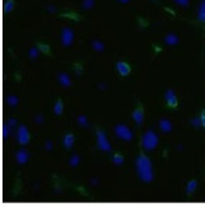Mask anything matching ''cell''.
Returning <instances> with one entry per match:
<instances>
[{"mask_svg":"<svg viewBox=\"0 0 205 207\" xmlns=\"http://www.w3.org/2000/svg\"><path fill=\"white\" fill-rule=\"evenodd\" d=\"M136 168H137V174L141 181H143L144 183H150L153 181L152 163L148 156H146L144 154L138 155L136 160Z\"/></svg>","mask_w":205,"mask_h":207,"instance_id":"obj_1","label":"cell"},{"mask_svg":"<svg viewBox=\"0 0 205 207\" xmlns=\"http://www.w3.org/2000/svg\"><path fill=\"white\" fill-rule=\"evenodd\" d=\"M158 145V136L153 130H148L142 136V147L146 151H153Z\"/></svg>","mask_w":205,"mask_h":207,"instance_id":"obj_2","label":"cell"},{"mask_svg":"<svg viewBox=\"0 0 205 207\" xmlns=\"http://www.w3.org/2000/svg\"><path fill=\"white\" fill-rule=\"evenodd\" d=\"M115 135L123 141H132L133 139V132L130 131V128L125 125H118L114 128Z\"/></svg>","mask_w":205,"mask_h":207,"instance_id":"obj_3","label":"cell"},{"mask_svg":"<svg viewBox=\"0 0 205 207\" xmlns=\"http://www.w3.org/2000/svg\"><path fill=\"white\" fill-rule=\"evenodd\" d=\"M96 144H98V147L104 153L110 151L111 150V146H110L109 141L106 139L105 132H102V131H100V130L96 131Z\"/></svg>","mask_w":205,"mask_h":207,"instance_id":"obj_4","label":"cell"},{"mask_svg":"<svg viewBox=\"0 0 205 207\" xmlns=\"http://www.w3.org/2000/svg\"><path fill=\"white\" fill-rule=\"evenodd\" d=\"M29 132H28V128L24 126V125H19V127H18L17 130V140L18 143H19L20 145H27L28 143H29Z\"/></svg>","mask_w":205,"mask_h":207,"instance_id":"obj_5","label":"cell"},{"mask_svg":"<svg viewBox=\"0 0 205 207\" xmlns=\"http://www.w3.org/2000/svg\"><path fill=\"white\" fill-rule=\"evenodd\" d=\"M61 40H62V45L63 46H71L73 42V32L70 28H63V31L61 33Z\"/></svg>","mask_w":205,"mask_h":207,"instance_id":"obj_6","label":"cell"},{"mask_svg":"<svg viewBox=\"0 0 205 207\" xmlns=\"http://www.w3.org/2000/svg\"><path fill=\"white\" fill-rule=\"evenodd\" d=\"M165 99H166V103L169 104V107H171V108H176V107H177V98H176V94H175V92L172 89L166 90Z\"/></svg>","mask_w":205,"mask_h":207,"instance_id":"obj_7","label":"cell"},{"mask_svg":"<svg viewBox=\"0 0 205 207\" xmlns=\"http://www.w3.org/2000/svg\"><path fill=\"white\" fill-rule=\"evenodd\" d=\"M15 159H17V163L18 164H25L28 162V159H29V154H28L27 150L20 149V150H18V151H17Z\"/></svg>","mask_w":205,"mask_h":207,"instance_id":"obj_8","label":"cell"},{"mask_svg":"<svg viewBox=\"0 0 205 207\" xmlns=\"http://www.w3.org/2000/svg\"><path fill=\"white\" fill-rule=\"evenodd\" d=\"M115 68H117V71H118L120 75H122V76H127V75L130 72V66H129L127 62H124V61L117 62Z\"/></svg>","mask_w":205,"mask_h":207,"instance_id":"obj_9","label":"cell"},{"mask_svg":"<svg viewBox=\"0 0 205 207\" xmlns=\"http://www.w3.org/2000/svg\"><path fill=\"white\" fill-rule=\"evenodd\" d=\"M57 79H58V81H60V84L63 87V88H67V87H71V79H70V76L66 74V72H60L58 74V76H57Z\"/></svg>","mask_w":205,"mask_h":207,"instance_id":"obj_10","label":"cell"},{"mask_svg":"<svg viewBox=\"0 0 205 207\" xmlns=\"http://www.w3.org/2000/svg\"><path fill=\"white\" fill-rule=\"evenodd\" d=\"M132 118L134 119V122L138 125V126H141L143 123V118H144V115H143V111L142 108H137L133 113H132Z\"/></svg>","mask_w":205,"mask_h":207,"instance_id":"obj_11","label":"cell"},{"mask_svg":"<svg viewBox=\"0 0 205 207\" xmlns=\"http://www.w3.org/2000/svg\"><path fill=\"white\" fill-rule=\"evenodd\" d=\"M73 144H75V136H73L72 134H66L63 136V146L65 149H71L73 146Z\"/></svg>","mask_w":205,"mask_h":207,"instance_id":"obj_12","label":"cell"},{"mask_svg":"<svg viewBox=\"0 0 205 207\" xmlns=\"http://www.w3.org/2000/svg\"><path fill=\"white\" fill-rule=\"evenodd\" d=\"M160 128H161V131L162 132H170V131L172 130V125H171V122L169 121V119H166V118H162L161 121H160Z\"/></svg>","mask_w":205,"mask_h":207,"instance_id":"obj_13","label":"cell"},{"mask_svg":"<svg viewBox=\"0 0 205 207\" xmlns=\"http://www.w3.org/2000/svg\"><path fill=\"white\" fill-rule=\"evenodd\" d=\"M196 187H198V182L196 181H195V179L190 181L188 183V186H186V193H188V194H192L195 192V189H196Z\"/></svg>","mask_w":205,"mask_h":207,"instance_id":"obj_14","label":"cell"},{"mask_svg":"<svg viewBox=\"0 0 205 207\" xmlns=\"http://www.w3.org/2000/svg\"><path fill=\"white\" fill-rule=\"evenodd\" d=\"M165 42L170 46H175L179 42V38H177V36H175V34H167L165 37Z\"/></svg>","mask_w":205,"mask_h":207,"instance_id":"obj_15","label":"cell"},{"mask_svg":"<svg viewBox=\"0 0 205 207\" xmlns=\"http://www.w3.org/2000/svg\"><path fill=\"white\" fill-rule=\"evenodd\" d=\"M62 112H63V103H62V100L58 99L54 104V115L60 116V115H62Z\"/></svg>","mask_w":205,"mask_h":207,"instance_id":"obj_16","label":"cell"},{"mask_svg":"<svg viewBox=\"0 0 205 207\" xmlns=\"http://www.w3.org/2000/svg\"><path fill=\"white\" fill-rule=\"evenodd\" d=\"M111 160H113V163L115 165H122L124 163V158L120 154H114L113 156H111Z\"/></svg>","mask_w":205,"mask_h":207,"instance_id":"obj_17","label":"cell"},{"mask_svg":"<svg viewBox=\"0 0 205 207\" xmlns=\"http://www.w3.org/2000/svg\"><path fill=\"white\" fill-rule=\"evenodd\" d=\"M18 98L17 97H14V96H8L6 97V103H8V106H10V107H17L18 106Z\"/></svg>","mask_w":205,"mask_h":207,"instance_id":"obj_18","label":"cell"},{"mask_svg":"<svg viewBox=\"0 0 205 207\" xmlns=\"http://www.w3.org/2000/svg\"><path fill=\"white\" fill-rule=\"evenodd\" d=\"M91 46H92V49H94L95 51H98V52L104 51V45H102L100 41H96V40H94V41L91 42Z\"/></svg>","mask_w":205,"mask_h":207,"instance_id":"obj_19","label":"cell"},{"mask_svg":"<svg viewBox=\"0 0 205 207\" xmlns=\"http://www.w3.org/2000/svg\"><path fill=\"white\" fill-rule=\"evenodd\" d=\"M28 55H29V59H32V60L37 59V56H38V47H33V49H31Z\"/></svg>","mask_w":205,"mask_h":207,"instance_id":"obj_20","label":"cell"},{"mask_svg":"<svg viewBox=\"0 0 205 207\" xmlns=\"http://www.w3.org/2000/svg\"><path fill=\"white\" fill-rule=\"evenodd\" d=\"M69 163H70L71 166H76V165L80 163V158H79V155H76V154H75V155H72Z\"/></svg>","mask_w":205,"mask_h":207,"instance_id":"obj_21","label":"cell"},{"mask_svg":"<svg viewBox=\"0 0 205 207\" xmlns=\"http://www.w3.org/2000/svg\"><path fill=\"white\" fill-rule=\"evenodd\" d=\"M13 6H14V2H13V0H8V2L5 3V5H4V12L9 13L13 9Z\"/></svg>","mask_w":205,"mask_h":207,"instance_id":"obj_22","label":"cell"},{"mask_svg":"<svg viewBox=\"0 0 205 207\" xmlns=\"http://www.w3.org/2000/svg\"><path fill=\"white\" fill-rule=\"evenodd\" d=\"M77 122L82 126V127H86L88 126V119H86V117L85 116H79L77 117Z\"/></svg>","mask_w":205,"mask_h":207,"instance_id":"obj_23","label":"cell"},{"mask_svg":"<svg viewBox=\"0 0 205 207\" xmlns=\"http://www.w3.org/2000/svg\"><path fill=\"white\" fill-rule=\"evenodd\" d=\"M92 5H94V0H84V3H82L84 9H90L92 8Z\"/></svg>","mask_w":205,"mask_h":207,"instance_id":"obj_24","label":"cell"},{"mask_svg":"<svg viewBox=\"0 0 205 207\" xmlns=\"http://www.w3.org/2000/svg\"><path fill=\"white\" fill-rule=\"evenodd\" d=\"M9 130H10V126H9V125H4V126H3V139H6V137H8Z\"/></svg>","mask_w":205,"mask_h":207,"instance_id":"obj_25","label":"cell"},{"mask_svg":"<svg viewBox=\"0 0 205 207\" xmlns=\"http://www.w3.org/2000/svg\"><path fill=\"white\" fill-rule=\"evenodd\" d=\"M191 125H192L194 127H199V126L201 125L200 118H194V119H191Z\"/></svg>","mask_w":205,"mask_h":207,"instance_id":"obj_26","label":"cell"},{"mask_svg":"<svg viewBox=\"0 0 205 207\" xmlns=\"http://www.w3.org/2000/svg\"><path fill=\"white\" fill-rule=\"evenodd\" d=\"M52 146H53L52 141H51V140H47V143L44 144V147H46V150H47V151H51V150H52Z\"/></svg>","mask_w":205,"mask_h":207,"instance_id":"obj_27","label":"cell"},{"mask_svg":"<svg viewBox=\"0 0 205 207\" xmlns=\"http://www.w3.org/2000/svg\"><path fill=\"white\" fill-rule=\"evenodd\" d=\"M8 125L10 126V128H14V127H17V119H14V118H10L8 121Z\"/></svg>","mask_w":205,"mask_h":207,"instance_id":"obj_28","label":"cell"},{"mask_svg":"<svg viewBox=\"0 0 205 207\" xmlns=\"http://www.w3.org/2000/svg\"><path fill=\"white\" fill-rule=\"evenodd\" d=\"M34 121H35V123H43V116L42 115H37L35 116V118H34Z\"/></svg>","mask_w":205,"mask_h":207,"instance_id":"obj_29","label":"cell"},{"mask_svg":"<svg viewBox=\"0 0 205 207\" xmlns=\"http://www.w3.org/2000/svg\"><path fill=\"white\" fill-rule=\"evenodd\" d=\"M200 121H201V126H203V127H205V111H201Z\"/></svg>","mask_w":205,"mask_h":207,"instance_id":"obj_30","label":"cell"},{"mask_svg":"<svg viewBox=\"0 0 205 207\" xmlns=\"http://www.w3.org/2000/svg\"><path fill=\"white\" fill-rule=\"evenodd\" d=\"M175 2L177 4H180V5H184V6L189 4V0H175Z\"/></svg>","mask_w":205,"mask_h":207,"instance_id":"obj_31","label":"cell"},{"mask_svg":"<svg viewBox=\"0 0 205 207\" xmlns=\"http://www.w3.org/2000/svg\"><path fill=\"white\" fill-rule=\"evenodd\" d=\"M38 47H41V50H42L43 52H47V51L50 50V47H48V46H46V45H42V43H39V45H38Z\"/></svg>","mask_w":205,"mask_h":207,"instance_id":"obj_32","label":"cell"},{"mask_svg":"<svg viewBox=\"0 0 205 207\" xmlns=\"http://www.w3.org/2000/svg\"><path fill=\"white\" fill-rule=\"evenodd\" d=\"M75 72H76L77 75H80V74H81V66H76V70H75Z\"/></svg>","mask_w":205,"mask_h":207,"instance_id":"obj_33","label":"cell"},{"mask_svg":"<svg viewBox=\"0 0 205 207\" xmlns=\"http://www.w3.org/2000/svg\"><path fill=\"white\" fill-rule=\"evenodd\" d=\"M91 181H92V182H91V184H94V186H95V184L98 183V182H96L98 179H95V178H94V179H91Z\"/></svg>","mask_w":205,"mask_h":207,"instance_id":"obj_34","label":"cell"},{"mask_svg":"<svg viewBox=\"0 0 205 207\" xmlns=\"http://www.w3.org/2000/svg\"><path fill=\"white\" fill-rule=\"evenodd\" d=\"M99 87H100L101 89H104V88H105V84H100V85H99Z\"/></svg>","mask_w":205,"mask_h":207,"instance_id":"obj_35","label":"cell"},{"mask_svg":"<svg viewBox=\"0 0 205 207\" xmlns=\"http://www.w3.org/2000/svg\"><path fill=\"white\" fill-rule=\"evenodd\" d=\"M119 2H122V3H128L129 0H119Z\"/></svg>","mask_w":205,"mask_h":207,"instance_id":"obj_36","label":"cell"}]
</instances>
